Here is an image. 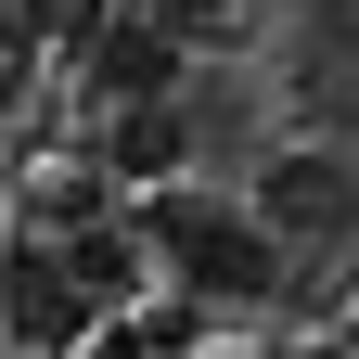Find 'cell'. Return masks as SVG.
<instances>
[{
  "instance_id": "4",
  "label": "cell",
  "mask_w": 359,
  "mask_h": 359,
  "mask_svg": "<svg viewBox=\"0 0 359 359\" xmlns=\"http://www.w3.org/2000/svg\"><path fill=\"white\" fill-rule=\"evenodd\" d=\"M65 269H77V295H116V283H128L142 257H128L116 231H90V244H65Z\"/></svg>"
},
{
  "instance_id": "2",
  "label": "cell",
  "mask_w": 359,
  "mask_h": 359,
  "mask_svg": "<svg viewBox=\"0 0 359 359\" xmlns=\"http://www.w3.org/2000/svg\"><path fill=\"white\" fill-rule=\"evenodd\" d=\"M257 218L295 231V244H346V231H359V180H346L334 154H283V167L257 180Z\"/></svg>"
},
{
  "instance_id": "1",
  "label": "cell",
  "mask_w": 359,
  "mask_h": 359,
  "mask_svg": "<svg viewBox=\"0 0 359 359\" xmlns=\"http://www.w3.org/2000/svg\"><path fill=\"white\" fill-rule=\"evenodd\" d=\"M167 257L205 295H269L283 283V231L269 218H218V205H167Z\"/></svg>"
},
{
  "instance_id": "3",
  "label": "cell",
  "mask_w": 359,
  "mask_h": 359,
  "mask_svg": "<svg viewBox=\"0 0 359 359\" xmlns=\"http://www.w3.org/2000/svg\"><path fill=\"white\" fill-rule=\"evenodd\" d=\"M0 321H13L26 346H65V321H77V269L39 257V244H13V257H0Z\"/></svg>"
}]
</instances>
